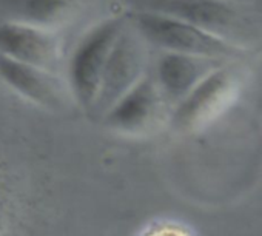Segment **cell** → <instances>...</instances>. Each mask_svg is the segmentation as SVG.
Wrapping results in <instances>:
<instances>
[{
	"label": "cell",
	"instance_id": "6da1fadb",
	"mask_svg": "<svg viewBox=\"0 0 262 236\" xmlns=\"http://www.w3.org/2000/svg\"><path fill=\"white\" fill-rule=\"evenodd\" d=\"M128 22L147 44L159 47L165 53H179L224 62L236 59L244 51L227 39L156 11L138 8L129 13Z\"/></svg>",
	"mask_w": 262,
	"mask_h": 236
},
{
	"label": "cell",
	"instance_id": "7a4b0ae2",
	"mask_svg": "<svg viewBox=\"0 0 262 236\" xmlns=\"http://www.w3.org/2000/svg\"><path fill=\"white\" fill-rule=\"evenodd\" d=\"M126 27L125 19L110 17L93 27L76 45L68 62V83L74 100L93 111L110 53Z\"/></svg>",
	"mask_w": 262,
	"mask_h": 236
},
{
	"label": "cell",
	"instance_id": "3957f363",
	"mask_svg": "<svg viewBox=\"0 0 262 236\" xmlns=\"http://www.w3.org/2000/svg\"><path fill=\"white\" fill-rule=\"evenodd\" d=\"M241 79L234 68L219 67L173 106L170 113L171 127L184 135L205 128L233 103Z\"/></svg>",
	"mask_w": 262,
	"mask_h": 236
},
{
	"label": "cell",
	"instance_id": "277c9868",
	"mask_svg": "<svg viewBox=\"0 0 262 236\" xmlns=\"http://www.w3.org/2000/svg\"><path fill=\"white\" fill-rule=\"evenodd\" d=\"M142 36L129 22L116 40L106 60L93 114L102 117L119 99L145 76V48Z\"/></svg>",
	"mask_w": 262,
	"mask_h": 236
},
{
	"label": "cell",
	"instance_id": "5b68a950",
	"mask_svg": "<svg viewBox=\"0 0 262 236\" xmlns=\"http://www.w3.org/2000/svg\"><path fill=\"white\" fill-rule=\"evenodd\" d=\"M168 103L155 76L145 74L138 85L100 117V121L120 135H148L168 117Z\"/></svg>",
	"mask_w": 262,
	"mask_h": 236
},
{
	"label": "cell",
	"instance_id": "8992f818",
	"mask_svg": "<svg viewBox=\"0 0 262 236\" xmlns=\"http://www.w3.org/2000/svg\"><path fill=\"white\" fill-rule=\"evenodd\" d=\"M0 56L57 73L60 50L57 39L45 30L0 22Z\"/></svg>",
	"mask_w": 262,
	"mask_h": 236
},
{
	"label": "cell",
	"instance_id": "52a82bcc",
	"mask_svg": "<svg viewBox=\"0 0 262 236\" xmlns=\"http://www.w3.org/2000/svg\"><path fill=\"white\" fill-rule=\"evenodd\" d=\"M139 8L188 22L222 39L239 20L236 8L225 0H144Z\"/></svg>",
	"mask_w": 262,
	"mask_h": 236
},
{
	"label": "cell",
	"instance_id": "ba28073f",
	"mask_svg": "<svg viewBox=\"0 0 262 236\" xmlns=\"http://www.w3.org/2000/svg\"><path fill=\"white\" fill-rule=\"evenodd\" d=\"M0 79L28 100L48 108L65 106L67 90L57 74L0 56Z\"/></svg>",
	"mask_w": 262,
	"mask_h": 236
},
{
	"label": "cell",
	"instance_id": "9c48e42d",
	"mask_svg": "<svg viewBox=\"0 0 262 236\" xmlns=\"http://www.w3.org/2000/svg\"><path fill=\"white\" fill-rule=\"evenodd\" d=\"M225 65L221 60L164 53L156 63V82L161 87L167 100L173 105L187 97L208 74Z\"/></svg>",
	"mask_w": 262,
	"mask_h": 236
},
{
	"label": "cell",
	"instance_id": "30bf717a",
	"mask_svg": "<svg viewBox=\"0 0 262 236\" xmlns=\"http://www.w3.org/2000/svg\"><path fill=\"white\" fill-rule=\"evenodd\" d=\"M79 0H0V22L50 31L71 17Z\"/></svg>",
	"mask_w": 262,
	"mask_h": 236
},
{
	"label": "cell",
	"instance_id": "8fae6325",
	"mask_svg": "<svg viewBox=\"0 0 262 236\" xmlns=\"http://www.w3.org/2000/svg\"><path fill=\"white\" fill-rule=\"evenodd\" d=\"M138 236H194L193 231L176 221H156L147 225Z\"/></svg>",
	"mask_w": 262,
	"mask_h": 236
}]
</instances>
